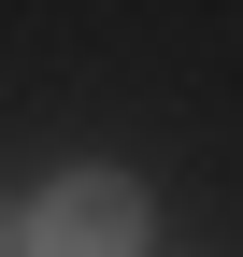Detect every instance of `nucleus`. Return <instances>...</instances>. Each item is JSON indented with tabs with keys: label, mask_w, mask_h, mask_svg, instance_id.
<instances>
[{
	"label": "nucleus",
	"mask_w": 243,
	"mask_h": 257,
	"mask_svg": "<svg viewBox=\"0 0 243 257\" xmlns=\"http://www.w3.org/2000/svg\"><path fill=\"white\" fill-rule=\"evenodd\" d=\"M0 257H158V200L129 172H57L43 200L0 229Z\"/></svg>",
	"instance_id": "1"
}]
</instances>
